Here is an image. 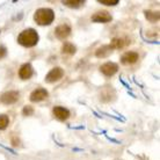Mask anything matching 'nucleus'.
<instances>
[{"instance_id": "obj_1", "label": "nucleus", "mask_w": 160, "mask_h": 160, "mask_svg": "<svg viewBox=\"0 0 160 160\" xmlns=\"http://www.w3.org/2000/svg\"><path fill=\"white\" fill-rule=\"evenodd\" d=\"M38 38L40 37H38L36 30L29 28L21 32V34L18 36V43L21 44L22 47H26V48H32L38 43Z\"/></svg>"}, {"instance_id": "obj_2", "label": "nucleus", "mask_w": 160, "mask_h": 160, "mask_svg": "<svg viewBox=\"0 0 160 160\" xmlns=\"http://www.w3.org/2000/svg\"><path fill=\"white\" fill-rule=\"evenodd\" d=\"M34 20L40 26H49L55 20V12L51 8H38L34 14Z\"/></svg>"}, {"instance_id": "obj_3", "label": "nucleus", "mask_w": 160, "mask_h": 160, "mask_svg": "<svg viewBox=\"0 0 160 160\" xmlns=\"http://www.w3.org/2000/svg\"><path fill=\"white\" fill-rule=\"evenodd\" d=\"M100 71L103 76L112 77L118 71V65L116 63H112V62H107L100 66Z\"/></svg>"}, {"instance_id": "obj_4", "label": "nucleus", "mask_w": 160, "mask_h": 160, "mask_svg": "<svg viewBox=\"0 0 160 160\" xmlns=\"http://www.w3.org/2000/svg\"><path fill=\"white\" fill-rule=\"evenodd\" d=\"M19 96H20V93L18 91H9L0 96V101L5 104H13L19 100Z\"/></svg>"}, {"instance_id": "obj_5", "label": "nucleus", "mask_w": 160, "mask_h": 160, "mask_svg": "<svg viewBox=\"0 0 160 160\" xmlns=\"http://www.w3.org/2000/svg\"><path fill=\"white\" fill-rule=\"evenodd\" d=\"M64 76V71H63V68H52L51 71L45 76V81L47 82H56L58 80H60Z\"/></svg>"}, {"instance_id": "obj_6", "label": "nucleus", "mask_w": 160, "mask_h": 160, "mask_svg": "<svg viewBox=\"0 0 160 160\" xmlns=\"http://www.w3.org/2000/svg\"><path fill=\"white\" fill-rule=\"evenodd\" d=\"M92 21L93 22H98V23H107L112 21V15L109 14L107 11H100V12H96L94 15H92Z\"/></svg>"}, {"instance_id": "obj_7", "label": "nucleus", "mask_w": 160, "mask_h": 160, "mask_svg": "<svg viewBox=\"0 0 160 160\" xmlns=\"http://www.w3.org/2000/svg\"><path fill=\"white\" fill-rule=\"evenodd\" d=\"M71 27L68 24H60L55 29V35L59 40H65L71 35Z\"/></svg>"}, {"instance_id": "obj_8", "label": "nucleus", "mask_w": 160, "mask_h": 160, "mask_svg": "<svg viewBox=\"0 0 160 160\" xmlns=\"http://www.w3.org/2000/svg\"><path fill=\"white\" fill-rule=\"evenodd\" d=\"M138 59H139V56H138V53L135 51H127L125 53L122 55V57H121V62H122V64H124V65L135 64Z\"/></svg>"}, {"instance_id": "obj_9", "label": "nucleus", "mask_w": 160, "mask_h": 160, "mask_svg": "<svg viewBox=\"0 0 160 160\" xmlns=\"http://www.w3.org/2000/svg\"><path fill=\"white\" fill-rule=\"evenodd\" d=\"M48 95H49V93L47 89H44V88H37L34 92H32L29 99H30L32 102H40V101L47 99Z\"/></svg>"}, {"instance_id": "obj_10", "label": "nucleus", "mask_w": 160, "mask_h": 160, "mask_svg": "<svg viewBox=\"0 0 160 160\" xmlns=\"http://www.w3.org/2000/svg\"><path fill=\"white\" fill-rule=\"evenodd\" d=\"M52 114L58 121H66L70 117V110L64 108V107H59V106L53 107Z\"/></svg>"}, {"instance_id": "obj_11", "label": "nucleus", "mask_w": 160, "mask_h": 160, "mask_svg": "<svg viewBox=\"0 0 160 160\" xmlns=\"http://www.w3.org/2000/svg\"><path fill=\"white\" fill-rule=\"evenodd\" d=\"M34 74V68L29 63H26L20 68L19 70V77H20L22 80H28L30 79Z\"/></svg>"}, {"instance_id": "obj_12", "label": "nucleus", "mask_w": 160, "mask_h": 160, "mask_svg": "<svg viewBox=\"0 0 160 160\" xmlns=\"http://www.w3.org/2000/svg\"><path fill=\"white\" fill-rule=\"evenodd\" d=\"M128 43L130 44V41H125L123 38H114L112 41V43L109 44V47L112 49H121L123 48V47H125Z\"/></svg>"}, {"instance_id": "obj_13", "label": "nucleus", "mask_w": 160, "mask_h": 160, "mask_svg": "<svg viewBox=\"0 0 160 160\" xmlns=\"http://www.w3.org/2000/svg\"><path fill=\"white\" fill-rule=\"evenodd\" d=\"M76 51H77L76 47L72 43H70V42H65L63 44V47H62V52L65 53V55H74Z\"/></svg>"}, {"instance_id": "obj_14", "label": "nucleus", "mask_w": 160, "mask_h": 160, "mask_svg": "<svg viewBox=\"0 0 160 160\" xmlns=\"http://www.w3.org/2000/svg\"><path fill=\"white\" fill-rule=\"evenodd\" d=\"M112 49L109 47V45H103V47H101V48H99L98 50H96L95 55L96 57H99V58H103V57H107L112 52Z\"/></svg>"}, {"instance_id": "obj_15", "label": "nucleus", "mask_w": 160, "mask_h": 160, "mask_svg": "<svg viewBox=\"0 0 160 160\" xmlns=\"http://www.w3.org/2000/svg\"><path fill=\"white\" fill-rule=\"evenodd\" d=\"M63 4L65 6H68V7L78 8L80 6H82L85 4V1L84 0H65V1H63Z\"/></svg>"}, {"instance_id": "obj_16", "label": "nucleus", "mask_w": 160, "mask_h": 160, "mask_svg": "<svg viewBox=\"0 0 160 160\" xmlns=\"http://www.w3.org/2000/svg\"><path fill=\"white\" fill-rule=\"evenodd\" d=\"M145 18L150 22H156L159 20V12H152V11H145Z\"/></svg>"}, {"instance_id": "obj_17", "label": "nucleus", "mask_w": 160, "mask_h": 160, "mask_svg": "<svg viewBox=\"0 0 160 160\" xmlns=\"http://www.w3.org/2000/svg\"><path fill=\"white\" fill-rule=\"evenodd\" d=\"M9 124V118L7 115H0V130H5Z\"/></svg>"}, {"instance_id": "obj_18", "label": "nucleus", "mask_w": 160, "mask_h": 160, "mask_svg": "<svg viewBox=\"0 0 160 160\" xmlns=\"http://www.w3.org/2000/svg\"><path fill=\"white\" fill-rule=\"evenodd\" d=\"M99 2L106 6H115L118 4V0H99Z\"/></svg>"}, {"instance_id": "obj_19", "label": "nucleus", "mask_w": 160, "mask_h": 160, "mask_svg": "<svg viewBox=\"0 0 160 160\" xmlns=\"http://www.w3.org/2000/svg\"><path fill=\"white\" fill-rule=\"evenodd\" d=\"M22 112H23V115H26V116H30V115L34 114V108H32V106H26L23 108V110H22Z\"/></svg>"}, {"instance_id": "obj_20", "label": "nucleus", "mask_w": 160, "mask_h": 160, "mask_svg": "<svg viewBox=\"0 0 160 160\" xmlns=\"http://www.w3.org/2000/svg\"><path fill=\"white\" fill-rule=\"evenodd\" d=\"M6 55H7V49L5 48L4 45H0V59L4 58Z\"/></svg>"}]
</instances>
